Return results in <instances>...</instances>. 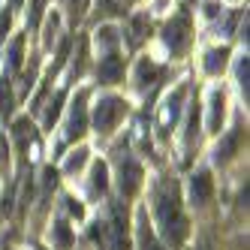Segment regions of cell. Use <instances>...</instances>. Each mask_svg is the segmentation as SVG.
<instances>
[{"label": "cell", "mask_w": 250, "mask_h": 250, "mask_svg": "<svg viewBox=\"0 0 250 250\" xmlns=\"http://www.w3.org/2000/svg\"><path fill=\"white\" fill-rule=\"evenodd\" d=\"M66 208H69V214H73V217H84V208H82L76 199H66Z\"/></svg>", "instance_id": "27"}, {"label": "cell", "mask_w": 250, "mask_h": 250, "mask_svg": "<svg viewBox=\"0 0 250 250\" xmlns=\"http://www.w3.org/2000/svg\"><path fill=\"white\" fill-rule=\"evenodd\" d=\"M97 45L112 55V48L118 45V30H115V27H100V30H97Z\"/></svg>", "instance_id": "16"}, {"label": "cell", "mask_w": 250, "mask_h": 250, "mask_svg": "<svg viewBox=\"0 0 250 250\" xmlns=\"http://www.w3.org/2000/svg\"><path fill=\"white\" fill-rule=\"evenodd\" d=\"M55 30H58V12H51V19H48V24H45V45L55 42Z\"/></svg>", "instance_id": "26"}, {"label": "cell", "mask_w": 250, "mask_h": 250, "mask_svg": "<svg viewBox=\"0 0 250 250\" xmlns=\"http://www.w3.org/2000/svg\"><path fill=\"white\" fill-rule=\"evenodd\" d=\"M235 73H238V87H241V94L247 97V91H250V66H247V58H238Z\"/></svg>", "instance_id": "22"}, {"label": "cell", "mask_w": 250, "mask_h": 250, "mask_svg": "<svg viewBox=\"0 0 250 250\" xmlns=\"http://www.w3.org/2000/svg\"><path fill=\"white\" fill-rule=\"evenodd\" d=\"M84 100H87V91H82L69 109V121H66V139H79L87 127V109H84Z\"/></svg>", "instance_id": "5"}, {"label": "cell", "mask_w": 250, "mask_h": 250, "mask_svg": "<svg viewBox=\"0 0 250 250\" xmlns=\"http://www.w3.org/2000/svg\"><path fill=\"white\" fill-rule=\"evenodd\" d=\"M184 87H175V91L163 100V105H160V118H157V124H160V133H169V127L178 121V115H181V103H184Z\"/></svg>", "instance_id": "4"}, {"label": "cell", "mask_w": 250, "mask_h": 250, "mask_svg": "<svg viewBox=\"0 0 250 250\" xmlns=\"http://www.w3.org/2000/svg\"><path fill=\"white\" fill-rule=\"evenodd\" d=\"M42 6H45V0H30V19H27V24H30V27H37V24H40Z\"/></svg>", "instance_id": "23"}, {"label": "cell", "mask_w": 250, "mask_h": 250, "mask_svg": "<svg viewBox=\"0 0 250 250\" xmlns=\"http://www.w3.org/2000/svg\"><path fill=\"white\" fill-rule=\"evenodd\" d=\"M223 115H226V97H223V91H211V100H208V130L211 133H220Z\"/></svg>", "instance_id": "9"}, {"label": "cell", "mask_w": 250, "mask_h": 250, "mask_svg": "<svg viewBox=\"0 0 250 250\" xmlns=\"http://www.w3.org/2000/svg\"><path fill=\"white\" fill-rule=\"evenodd\" d=\"M160 76V69L151 63V61H142L139 63V69H136V82H139V87H148V84H154V79Z\"/></svg>", "instance_id": "15"}, {"label": "cell", "mask_w": 250, "mask_h": 250, "mask_svg": "<svg viewBox=\"0 0 250 250\" xmlns=\"http://www.w3.org/2000/svg\"><path fill=\"white\" fill-rule=\"evenodd\" d=\"M109 247H112V250H130L127 217L121 214V208H115V211H112V223H109Z\"/></svg>", "instance_id": "7"}, {"label": "cell", "mask_w": 250, "mask_h": 250, "mask_svg": "<svg viewBox=\"0 0 250 250\" xmlns=\"http://www.w3.org/2000/svg\"><path fill=\"white\" fill-rule=\"evenodd\" d=\"M166 42H169V48L172 51H181L184 45H187V37H190V19L187 15H178V19H172L169 24H166Z\"/></svg>", "instance_id": "6"}, {"label": "cell", "mask_w": 250, "mask_h": 250, "mask_svg": "<svg viewBox=\"0 0 250 250\" xmlns=\"http://www.w3.org/2000/svg\"><path fill=\"white\" fill-rule=\"evenodd\" d=\"M226 58H229V51L226 48H211L208 51V55H205V73H211V76H217L220 73V69L226 66Z\"/></svg>", "instance_id": "13"}, {"label": "cell", "mask_w": 250, "mask_h": 250, "mask_svg": "<svg viewBox=\"0 0 250 250\" xmlns=\"http://www.w3.org/2000/svg\"><path fill=\"white\" fill-rule=\"evenodd\" d=\"M211 190H214V184H211L208 172H196L190 178V202L193 205H205L211 199Z\"/></svg>", "instance_id": "8"}, {"label": "cell", "mask_w": 250, "mask_h": 250, "mask_svg": "<svg viewBox=\"0 0 250 250\" xmlns=\"http://www.w3.org/2000/svg\"><path fill=\"white\" fill-rule=\"evenodd\" d=\"M139 181H142V169L133 157H121L118 160V187L124 196H133L139 190Z\"/></svg>", "instance_id": "3"}, {"label": "cell", "mask_w": 250, "mask_h": 250, "mask_svg": "<svg viewBox=\"0 0 250 250\" xmlns=\"http://www.w3.org/2000/svg\"><path fill=\"white\" fill-rule=\"evenodd\" d=\"M51 247H55V250H69V247H73V232H69L66 220H55V223H51Z\"/></svg>", "instance_id": "12"}, {"label": "cell", "mask_w": 250, "mask_h": 250, "mask_svg": "<svg viewBox=\"0 0 250 250\" xmlns=\"http://www.w3.org/2000/svg\"><path fill=\"white\" fill-rule=\"evenodd\" d=\"M6 30H9V12H6V15H0V37H3Z\"/></svg>", "instance_id": "28"}, {"label": "cell", "mask_w": 250, "mask_h": 250, "mask_svg": "<svg viewBox=\"0 0 250 250\" xmlns=\"http://www.w3.org/2000/svg\"><path fill=\"white\" fill-rule=\"evenodd\" d=\"M124 112H127V103H124V100H118V97H103L94 105V127H97V133H109L115 124L124 118Z\"/></svg>", "instance_id": "2"}, {"label": "cell", "mask_w": 250, "mask_h": 250, "mask_svg": "<svg viewBox=\"0 0 250 250\" xmlns=\"http://www.w3.org/2000/svg\"><path fill=\"white\" fill-rule=\"evenodd\" d=\"M121 76H124V61L118 55H105L100 61V82L115 84V82H121Z\"/></svg>", "instance_id": "10"}, {"label": "cell", "mask_w": 250, "mask_h": 250, "mask_svg": "<svg viewBox=\"0 0 250 250\" xmlns=\"http://www.w3.org/2000/svg\"><path fill=\"white\" fill-rule=\"evenodd\" d=\"M84 163H87V148H79V151H73V154L66 157V163H63V172H66V175H73V172H79Z\"/></svg>", "instance_id": "17"}, {"label": "cell", "mask_w": 250, "mask_h": 250, "mask_svg": "<svg viewBox=\"0 0 250 250\" xmlns=\"http://www.w3.org/2000/svg\"><path fill=\"white\" fill-rule=\"evenodd\" d=\"M61 103H63V94H58V97H55V103H51V109L45 112V127H51V124L58 121V112H61Z\"/></svg>", "instance_id": "24"}, {"label": "cell", "mask_w": 250, "mask_h": 250, "mask_svg": "<svg viewBox=\"0 0 250 250\" xmlns=\"http://www.w3.org/2000/svg\"><path fill=\"white\" fill-rule=\"evenodd\" d=\"M21 51H24V37H15L12 45H9V69H19L21 66Z\"/></svg>", "instance_id": "20"}, {"label": "cell", "mask_w": 250, "mask_h": 250, "mask_svg": "<svg viewBox=\"0 0 250 250\" xmlns=\"http://www.w3.org/2000/svg\"><path fill=\"white\" fill-rule=\"evenodd\" d=\"M238 142H241V130H232L217 148H214V163H226V160H232V154H235L238 148Z\"/></svg>", "instance_id": "11"}, {"label": "cell", "mask_w": 250, "mask_h": 250, "mask_svg": "<svg viewBox=\"0 0 250 250\" xmlns=\"http://www.w3.org/2000/svg\"><path fill=\"white\" fill-rule=\"evenodd\" d=\"M69 3V15H73V21H79L82 15H84V9H87V0H66Z\"/></svg>", "instance_id": "25"}, {"label": "cell", "mask_w": 250, "mask_h": 250, "mask_svg": "<svg viewBox=\"0 0 250 250\" xmlns=\"http://www.w3.org/2000/svg\"><path fill=\"white\" fill-rule=\"evenodd\" d=\"M130 33H133V37H130V42H133V45H136V42H142V37L148 33V15H136L133 24H130Z\"/></svg>", "instance_id": "19"}, {"label": "cell", "mask_w": 250, "mask_h": 250, "mask_svg": "<svg viewBox=\"0 0 250 250\" xmlns=\"http://www.w3.org/2000/svg\"><path fill=\"white\" fill-rule=\"evenodd\" d=\"M157 223L163 229V238L178 247L187 235V220H184V211L181 202H178V190L175 184H163L157 190Z\"/></svg>", "instance_id": "1"}, {"label": "cell", "mask_w": 250, "mask_h": 250, "mask_svg": "<svg viewBox=\"0 0 250 250\" xmlns=\"http://www.w3.org/2000/svg\"><path fill=\"white\" fill-rule=\"evenodd\" d=\"M12 112V91H9V82L0 79V118H9Z\"/></svg>", "instance_id": "18"}, {"label": "cell", "mask_w": 250, "mask_h": 250, "mask_svg": "<svg viewBox=\"0 0 250 250\" xmlns=\"http://www.w3.org/2000/svg\"><path fill=\"white\" fill-rule=\"evenodd\" d=\"M199 250H208V247H199Z\"/></svg>", "instance_id": "29"}, {"label": "cell", "mask_w": 250, "mask_h": 250, "mask_svg": "<svg viewBox=\"0 0 250 250\" xmlns=\"http://www.w3.org/2000/svg\"><path fill=\"white\" fill-rule=\"evenodd\" d=\"M105 187H109V169H105V163H94V169H91V190L94 193H105Z\"/></svg>", "instance_id": "14"}, {"label": "cell", "mask_w": 250, "mask_h": 250, "mask_svg": "<svg viewBox=\"0 0 250 250\" xmlns=\"http://www.w3.org/2000/svg\"><path fill=\"white\" fill-rule=\"evenodd\" d=\"M196 130H199V109H196V103H193V109H190V118H187V130H184V142H187V145H193V139H196Z\"/></svg>", "instance_id": "21"}]
</instances>
